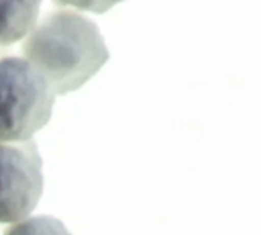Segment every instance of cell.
I'll return each mask as SVG.
<instances>
[{
  "label": "cell",
  "mask_w": 261,
  "mask_h": 235,
  "mask_svg": "<svg viewBox=\"0 0 261 235\" xmlns=\"http://www.w3.org/2000/svg\"><path fill=\"white\" fill-rule=\"evenodd\" d=\"M40 2H0V46L26 38L38 21Z\"/></svg>",
  "instance_id": "obj_4"
},
{
  "label": "cell",
  "mask_w": 261,
  "mask_h": 235,
  "mask_svg": "<svg viewBox=\"0 0 261 235\" xmlns=\"http://www.w3.org/2000/svg\"><path fill=\"white\" fill-rule=\"evenodd\" d=\"M21 54L54 95L78 90L110 58L96 23L72 9L44 14L23 40Z\"/></svg>",
  "instance_id": "obj_1"
},
{
  "label": "cell",
  "mask_w": 261,
  "mask_h": 235,
  "mask_svg": "<svg viewBox=\"0 0 261 235\" xmlns=\"http://www.w3.org/2000/svg\"><path fill=\"white\" fill-rule=\"evenodd\" d=\"M55 95L20 57L0 58V144L24 142L50 119Z\"/></svg>",
  "instance_id": "obj_2"
},
{
  "label": "cell",
  "mask_w": 261,
  "mask_h": 235,
  "mask_svg": "<svg viewBox=\"0 0 261 235\" xmlns=\"http://www.w3.org/2000/svg\"><path fill=\"white\" fill-rule=\"evenodd\" d=\"M3 235H72L64 223L52 216H31L11 225Z\"/></svg>",
  "instance_id": "obj_5"
},
{
  "label": "cell",
  "mask_w": 261,
  "mask_h": 235,
  "mask_svg": "<svg viewBox=\"0 0 261 235\" xmlns=\"http://www.w3.org/2000/svg\"><path fill=\"white\" fill-rule=\"evenodd\" d=\"M43 194V161L34 139L0 144V223L34 213Z\"/></svg>",
  "instance_id": "obj_3"
}]
</instances>
